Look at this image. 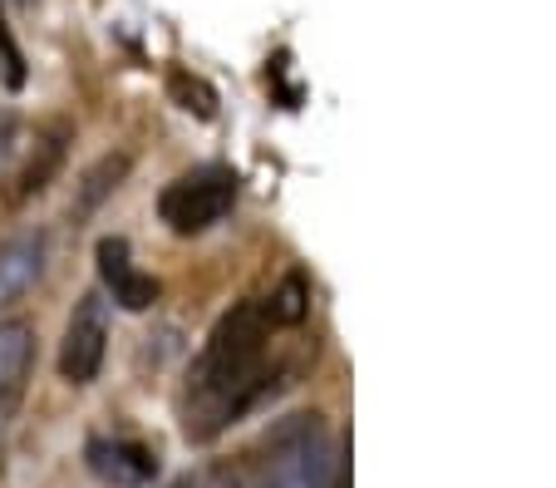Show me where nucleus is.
Returning <instances> with one entry per match:
<instances>
[{
    "label": "nucleus",
    "mask_w": 556,
    "mask_h": 488,
    "mask_svg": "<svg viewBox=\"0 0 556 488\" xmlns=\"http://www.w3.org/2000/svg\"><path fill=\"white\" fill-rule=\"evenodd\" d=\"M85 464L109 488H148L157 474V459L134 439H89Z\"/></svg>",
    "instance_id": "obj_5"
},
{
    "label": "nucleus",
    "mask_w": 556,
    "mask_h": 488,
    "mask_svg": "<svg viewBox=\"0 0 556 488\" xmlns=\"http://www.w3.org/2000/svg\"><path fill=\"white\" fill-rule=\"evenodd\" d=\"M305 316H311V287L301 272H291L271 297L242 301L212 326L182 390V435L192 445H212L301 365L286 355V336L301 330Z\"/></svg>",
    "instance_id": "obj_1"
},
{
    "label": "nucleus",
    "mask_w": 556,
    "mask_h": 488,
    "mask_svg": "<svg viewBox=\"0 0 556 488\" xmlns=\"http://www.w3.org/2000/svg\"><path fill=\"white\" fill-rule=\"evenodd\" d=\"M109 355V301L104 291H85L60 340V375L70 385H94Z\"/></svg>",
    "instance_id": "obj_4"
},
{
    "label": "nucleus",
    "mask_w": 556,
    "mask_h": 488,
    "mask_svg": "<svg viewBox=\"0 0 556 488\" xmlns=\"http://www.w3.org/2000/svg\"><path fill=\"white\" fill-rule=\"evenodd\" d=\"M15 128H21V118H15L11 109H0V168H5V159L15 153Z\"/></svg>",
    "instance_id": "obj_12"
},
{
    "label": "nucleus",
    "mask_w": 556,
    "mask_h": 488,
    "mask_svg": "<svg viewBox=\"0 0 556 488\" xmlns=\"http://www.w3.org/2000/svg\"><path fill=\"white\" fill-rule=\"evenodd\" d=\"M124 173H128V159H104L94 173H89V188H85V198H79V208L89 213V208H94L109 188H118V178H124Z\"/></svg>",
    "instance_id": "obj_9"
},
{
    "label": "nucleus",
    "mask_w": 556,
    "mask_h": 488,
    "mask_svg": "<svg viewBox=\"0 0 556 488\" xmlns=\"http://www.w3.org/2000/svg\"><path fill=\"white\" fill-rule=\"evenodd\" d=\"M336 484V449L320 414H291L247 454L242 488H330Z\"/></svg>",
    "instance_id": "obj_2"
},
{
    "label": "nucleus",
    "mask_w": 556,
    "mask_h": 488,
    "mask_svg": "<svg viewBox=\"0 0 556 488\" xmlns=\"http://www.w3.org/2000/svg\"><path fill=\"white\" fill-rule=\"evenodd\" d=\"M173 488H202V484H198V478H182V484H173Z\"/></svg>",
    "instance_id": "obj_13"
},
{
    "label": "nucleus",
    "mask_w": 556,
    "mask_h": 488,
    "mask_svg": "<svg viewBox=\"0 0 556 488\" xmlns=\"http://www.w3.org/2000/svg\"><path fill=\"white\" fill-rule=\"evenodd\" d=\"M30 361H35V330L25 321H5L0 326V425L15 410L25 380H30Z\"/></svg>",
    "instance_id": "obj_8"
},
{
    "label": "nucleus",
    "mask_w": 556,
    "mask_h": 488,
    "mask_svg": "<svg viewBox=\"0 0 556 488\" xmlns=\"http://www.w3.org/2000/svg\"><path fill=\"white\" fill-rule=\"evenodd\" d=\"M231 202H237V173L227 163H202L157 192V217L178 237H198L231 213Z\"/></svg>",
    "instance_id": "obj_3"
},
{
    "label": "nucleus",
    "mask_w": 556,
    "mask_h": 488,
    "mask_svg": "<svg viewBox=\"0 0 556 488\" xmlns=\"http://www.w3.org/2000/svg\"><path fill=\"white\" fill-rule=\"evenodd\" d=\"M45 252H50L45 233H21V237H11V242H0V306L21 301L25 291L40 281Z\"/></svg>",
    "instance_id": "obj_7"
},
{
    "label": "nucleus",
    "mask_w": 556,
    "mask_h": 488,
    "mask_svg": "<svg viewBox=\"0 0 556 488\" xmlns=\"http://www.w3.org/2000/svg\"><path fill=\"white\" fill-rule=\"evenodd\" d=\"M0 54H5V79H11V89H21L25 70H21V50H15L11 35H5V21H0Z\"/></svg>",
    "instance_id": "obj_11"
},
{
    "label": "nucleus",
    "mask_w": 556,
    "mask_h": 488,
    "mask_svg": "<svg viewBox=\"0 0 556 488\" xmlns=\"http://www.w3.org/2000/svg\"><path fill=\"white\" fill-rule=\"evenodd\" d=\"M173 95L182 99V109H188V114H198V118H212L217 114V99H212V89L202 85V79H188V75H173Z\"/></svg>",
    "instance_id": "obj_10"
},
{
    "label": "nucleus",
    "mask_w": 556,
    "mask_h": 488,
    "mask_svg": "<svg viewBox=\"0 0 556 488\" xmlns=\"http://www.w3.org/2000/svg\"><path fill=\"white\" fill-rule=\"evenodd\" d=\"M99 276H104L109 297L124 311H148L157 301V281L134 266V252H128L124 237H104L99 242Z\"/></svg>",
    "instance_id": "obj_6"
}]
</instances>
